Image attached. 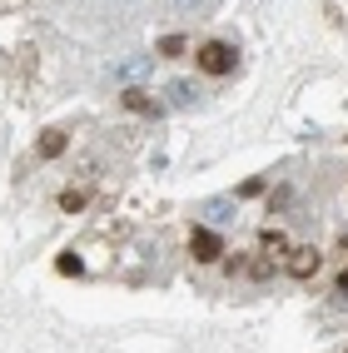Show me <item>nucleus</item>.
<instances>
[{
	"mask_svg": "<svg viewBox=\"0 0 348 353\" xmlns=\"http://www.w3.org/2000/svg\"><path fill=\"white\" fill-rule=\"evenodd\" d=\"M194 65L204 70V75H229V70L239 65V50L229 40H204L199 50H194Z\"/></svg>",
	"mask_w": 348,
	"mask_h": 353,
	"instance_id": "obj_1",
	"label": "nucleus"
},
{
	"mask_svg": "<svg viewBox=\"0 0 348 353\" xmlns=\"http://www.w3.org/2000/svg\"><path fill=\"white\" fill-rule=\"evenodd\" d=\"M190 254L199 259V264H219V259H224V239L214 229H194L190 234Z\"/></svg>",
	"mask_w": 348,
	"mask_h": 353,
	"instance_id": "obj_2",
	"label": "nucleus"
},
{
	"mask_svg": "<svg viewBox=\"0 0 348 353\" xmlns=\"http://www.w3.org/2000/svg\"><path fill=\"white\" fill-rule=\"evenodd\" d=\"M318 264H323V254H318L314 244L289 249V274H294V279H314V274H318Z\"/></svg>",
	"mask_w": 348,
	"mask_h": 353,
	"instance_id": "obj_3",
	"label": "nucleus"
},
{
	"mask_svg": "<svg viewBox=\"0 0 348 353\" xmlns=\"http://www.w3.org/2000/svg\"><path fill=\"white\" fill-rule=\"evenodd\" d=\"M114 80H130V75H150V55H130V60H114L110 65Z\"/></svg>",
	"mask_w": 348,
	"mask_h": 353,
	"instance_id": "obj_4",
	"label": "nucleus"
},
{
	"mask_svg": "<svg viewBox=\"0 0 348 353\" xmlns=\"http://www.w3.org/2000/svg\"><path fill=\"white\" fill-rule=\"evenodd\" d=\"M65 145H70V134H65V130H45L35 150H40L45 159H55V154H65Z\"/></svg>",
	"mask_w": 348,
	"mask_h": 353,
	"instance_id": "obj_5",
	"label": "nucleus"
},
{
	"mask_svg": "<svg viewBox=\"0 0 348 353\" xmlns=\"http://www.w3.org/2000/svg\"><path fill=\"white\" fill-rule=\"evenodd\" d=\"M120 100H125V110H145V114H154V110H159V105L145 95V85H125V95H120Z\"/></svg>",
	"mask_w": 348,
	"mask_h": 353,
	"instance_id": "obj_6",
	"label": "nucleus"
},
{
	"mask_svg": "<svg viewBox=\"0 0 348 353\" xmlns=\"http://www.w3.org/2000/svg\"><path fill=\"white\" fill-rule=\"evenodd\" d=\"M165 60H179V55H190V45H184V35H159V45H154Z\"/></svg>",
	"mask_w": 348,
	"mask_h": 353,
	"instance_id": "obj_7",
	"label": "nucleus"
},
{
	"mask_svg": "<svg viewBox=\"0 0 348 353\" xmlns=\"http://www.w3.org/2000/svg\"><path fill=\"white\" fill-rule=\"evenodd\" d=\"M170 100H174V105H194V100H199V90L179 80V85H170Z\"/></svg>",
	"mask_w": 348,
	"mask_h": 353,
	"instance_id": "obj_8",
	"label": "nucleus"
},
{
	"mask_svg": "<svg viewBox=\"0 0 348 353\" xmlns=\"http://www.w3.org/2000/svg\"><path fill=\"white\" fill-rule=\"evenodd\" d=\"M204 214L214 219V224H229V219H234V214H229V204H204Z\"/></svg>",
	"mask_w": 348,
	"mask_h": 353,
	"instance_id": "obj_9",
	"label": "nucleus"
},
{
	"mask_svg": "<svg viewBox=\"0 0 348 353\" xmlns=\"http://www.w3.org/2000/svg\"><path fill=\"white\" fill-rule=\"evenodd\" d=\"M239 194H244V199H254V194H264V179H249V184H239Z\"/></svg>",
	"mask_w": 348,
	"mask_h": 353,
	"instance_id": "obj_10",
	"label": "nucleus"
},
{
	"mask_svg": "<svg viewBox=\"0 0 348 353\" xmlns=\"http://www.w3.org/2000/svg\"><path fill=\"white\" fill-rule=\"evenodd\" d=\"M60 274H80V259L75 254H60Z\"/></svg>",
	"mask_w": 348,
	"mask_h": 353,
	"instance_id": "obj_11",
	"label": "nucleus"
},
{
	"mask_svg": "<svg viewBox=\"0 0 348 353\" xmlns=\"http://www.w3.org/2000/svg\"><path fill=\"white\" fill-rule=\"evenodd\" d=\"M170 6H174V10H194V6H199V0H170Z\"/></svg>",
	"mask_w": 348,
	"mask_h": 353,
	"instance_id": "obj_12",
	"label": "nucleus"
},
{
	"mask_svg": "<svg viewBox=\"0 0 348 353\" xmlns=\"http://www.w3.org/2000/svg\"><path fill=\"white\" fill-rule=\"evenodd\" d=\"M338 294H343V299H348V269H343V274H338Z\"/></svg>",
	"mask_w": 348,
	"mask_h": 353,
	"instance_id": "obj_13",
	"label": "nucleus"
}]
</instances>
